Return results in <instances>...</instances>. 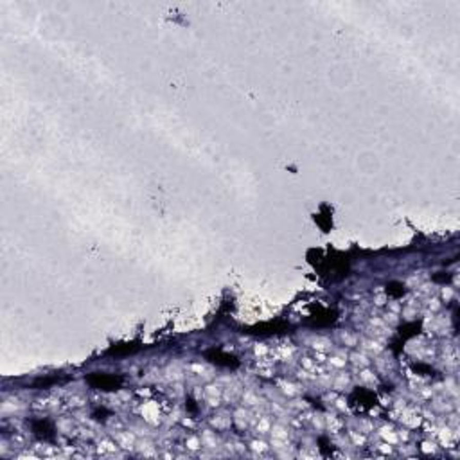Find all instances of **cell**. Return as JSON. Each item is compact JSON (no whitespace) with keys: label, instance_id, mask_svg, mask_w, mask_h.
Returning a JSON list of instances; mask_svg holds the SVG:
<instances>
[{"label":"cell","instance_id":"6da1fadb","mask_svg":"<svg viewBox=\"0 0 460 460\" xmlns=\"http://www.w3.org/2000/svg\"><path fill=\"white\" fill-rule=\"evenodd\" d=\"M88 383L93 388H101V390H117L122 385V377L110 376V374H92L88 377Z\"/></svg>","mask_w":460,"mask_h":460},{"label":"cell","instance_id":"7a4b0ae2","mask_svg":"<svg viewBox=\"0 0 460 460\" xmlns=\"http://www.w3.org/2000/svg\"><path fill=\"white\" fill-rule=\"evenodd\" d=\"M207 359L219 367H237V359L232 354H226V352L219 351V349L218 351L207 352Z\"/></svg>","mask_w":460,"mask_h":460},{"label":"cell","instance_id":"3957f363","mask_svg":"<svg viewBox=\"0 0 460 460\" xmlns=\"http://www.w3.org/2000/svg\"><path fill=\"white\" fill-rule=\"evenodd\" d=\"M32 430H34L36 435H40L43 438L52 437V426H50L49 420H34L32 423Z\"/></svg>","mask_w":460,"mask_h":460},{"label":"cell","instance_id":"277c9868","mask_svg":"<svg viewBox=\"0 0 460 460\" xmlns=\"http://www.w3.org/2000/svg\"><path fill=\"white\" fill-rule=\"evenodd\" d=\"M387 291L390 295H394V297H399V295L405 293V286H402V284H399V282H392V284H388V286H387Z\"/></svg>","mask_w":460,"mask_h":460}]
</instances>
